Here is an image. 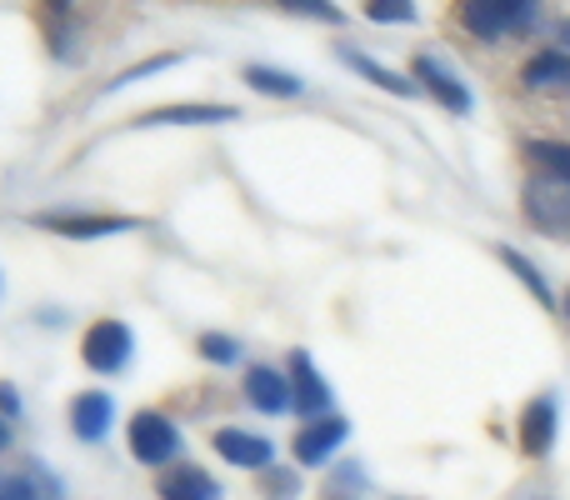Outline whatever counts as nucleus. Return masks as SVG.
Returning <instances> with one entry per match:
<instances>
[{"instance_id":"f257e3e1","label":"nucleus","mask_w":570,"mask_h":500,"mask_svg":"<svg viewBox=\"0 0 570 500\" xmlns=\"http://www.w3.org/2000/svg\"><path fill=\"white\" fill-rule=\"evenodd\" d=\"M541 20V10L525 0H465L461 6V26L481 40H501V36H521Z\"/></svg>"},{"instance_id":"f03ea898","label":"nucleus","mask_w":570,"mask_h":500,"mask_svg":"<svg viewBox=\"0 0 570 500\" xmlns=\"http://www.w3.org/2000/svg\"><path fill=\"white\" fill-rule=\"evenodd\" d=\"M130 355H136V335H130L126 321H96L86 331V341H80V361H86L96 375L126 371Z\"/></svg>"},{"instance_id":"7ed1b4c3","label":"nucleus","mask_w":570,"mask_h":500,"mask_svg":"<svg viewBox=\"0 0 570 500\" xmlns=\"http://www.w3.org/2000/svg\"><path fill=\"white\" fill-rule=\"evenodd\" d=\"M130 455H136L140 465H166L180 455V431L170 415L160 411H136V421H130Z\"/></svg>"},{"instance_id":"20e7f679","label":"nucleus","mask_w":570,"mask_h":500,"mask_svg":"<svg viewBox=\"0 0 570 500\" xmlns=\"http://www.w3.org/2000/svg\"><path fill=\"white\" fill-rule=\"evenodd\" d=\"M345 435H351V421H345V415H321V421H305L301 431H295V441H291V455L301 465H325L345 445Z\"/></svg>"},{"instance_id":"39448f33","label":"nucleus","mask_w":570,"mask_h":500,"mask_svg":"<svg viewBox=\"0 0 570 500\" xmlns=\"http://www.w3.org/2000/svg\"><path fill=\"white\" fill-rule=\"evenodd\" d=\"M291 405L305 415V421L331 415V385L321 381V371H315V361L305 351L291 355Z\"/></svg>"},{"instance_id":"423d86ee","label":"nucleus","mask_w":570,"mask_h":500,"mask_svg":"<svg viewBox=\"0 0 570 500\" xmlns=\"http://www.w3.org/2000/svg\"><path fill=\"white\" fill-rule=\"evenodd\" d=\"M210 445H216V455H226L230 465H240V471H271V465H276V445H271L266 435L236 431V425L216 431L210 435Z\"/></svg>"},{"instance_id":"0eeeda50","label":"nucleus","mask_w":570,"mask_h":500,"mask_svg":"<svg viewBox=\"0 0 570 500\" xmlns=\"http://www.w3.org/2000/svg\"><path fill=\"white\" fill-rule=\"evenodd\" d=\"M411 70H415V86L431 90L445 110H471V90H465L461 76H451V66H445L441 56H425L421 50V56L411 60Z\"/></svg>"},{"instance_id":"6e6552de","label":"nucleus","mask_w":570,"mask_h":500,"mask_svg":"<svg viewBox=\"0 0 570 500\" xmlns=\"http://www.w3.org/2000/svg\"><path fill=\"white\" fill-rule=\"evenodd\" d=\"M556 431H561V411H556V401L551 395H535V401L525 405V415H521V451L531 455V461L551 455Z\"/></svg>"},{"instance_id":"1a4fd4ad","label":"nucleus","mask_w":570,"mask_h":500,"mask_svg":"<svg viewBox=\"0 0 570 500\" xmlns=\"http://www.w3.org/2000/svg\"><path fill=\"white\" fill-rule=\"evenodd\" d=\"M110 421H116V401H110L106 391H80L76 401H70V431H76L86 445L106 441Z\"/></svg>"},{"instance_id":"9d476101","label":"nucleus","mask_w":570,"mask_h":500,"mask_svg":"<svg viewBox=\"0 0 570 500\" xmlns=\"http://www.w3.org/2000/svg\"><path fill=\"white\" fill-rule=\"evenodd\" d=\"M40 231H56L70 241H100V236H120V231H136V216H36Z\"/></svg>"},{"instance_id":"9b49d317","label":"nucleus","mask_w":570,"mask_h":500,"mask_svg":"<svg viewBox=\"0 0 570 500\" xmlns=\"http://www.w3.org/2000/svg\"><path fill=\"white\" fill-rule=\"evenodd\" d=\"M156 496L160 500H220V481L210 471H200V465H176V471L160 476Z\"/></svg>"},{"instance_id":"f8f14e48","label":"nucleus","mask_w":570,"mask_h":500,"mask_svg":"<svg viewBox=\"0 0 570 500\" xmlns=\"http://www.w3.org/2000/svg\"><path fill=\"white\" fill-rule=\"evenodd\" d=\"M246 401L266 415H281L285 405H291V381H285L281 371H271V365H250L246 371Z\"/></svg>"},{"instance_id":"ddd939ff","label":"nucleus","mask_w":570,"mask_h":500,"mask_svg":"<svg viewBox=\"0 0 570 500\" xmlns=\"http://www.w3.org/2000/svg\"><path fill=\"white\" fill-rule=\"evenodd\" d=\"M521 80L531 90H570V50H541L521 66Z\"/></svg>"},{"instance_id":"4468645a","label":"nucleus","mask_w":570,"mask_h":500,"mask_svg":"<svg viewBox=\"0 0 570 500\" xmlns=\"http://www.w3.org/2000/svg\"><path fill=\"white\" fill-rule=\"evenodd\" d=\"M220 120H236V106H166L150 110L140 126H220Z\"/></svg>"},{"instance_id":"2eb2a0df","label":"nucleus","mask_w":570,"mask_h":500,"mask_svg":"<svg viewBox=\"0 0 570 500\" xmlns=\"http://www.w3.org/2000/svg\"><path fill=\"white\" fill-rule=\"evenodd\" d=\"M341 60L355 70V76H365L371 86H381V90H391V96H411L415 90V80H405V76H395V70H385V66H375L365 50H341Z\"/></svg>"},{"instance_id":"dca6fc26","label":"nucleus","mask_w":570,"mask_h":500,"mask_svg":"<svg viewBox=\"0 0 570 500\" xmlns=\"http://www.w3.org/2000/svg\"><path fill=\"white\" fill-rule=\"evenodd\" d=\"M246 86L261 90V96H276V100H295L305 90L301 76H291V70H276V66H246Z\"/></svg>"},{"instance_id":"f3484780","label":"nucleus","mask_w":570,"mask_h":500,"mask_svg":"<svg viewBox=\"0 0 570 500\" xmlns=\"http://www.w3.org/2000/svg\"><path fill=\"white\" fill-rule=\"evenodd\" d=\"M531 160L556 180V186L570 190V140H531Z\"/></svg>"},{"instance_id":"a211bd4d","label":"nucleus","mask_w":570,"mask_h":500,"mask_svg":"<svg viewBox=\"0 0 570 500\" xmlns=\"http://www.w3.org/2000/svg\"><path fill=\"white\" fill-rule=\"evenodd\" d=\"M501 261H505V271H515V275H521V281H525V285H531V295H535V301H541V305H546V311H556V291H551V281H546V275H541V271H535V265H531V261H525V255H521V251L501 246Z\"/></svg>"},{"instance_id":"6ab92c4d","label":"nucleus","mask_w":570,"mask_h":500,"mask_svg":"<svg viewBox=\"0 0 570 500\" xmlns=\"http://www.w3.org/2000/svg\"><path fill=\"white\" fill-rule=\"evenodd\" d=\"M525 210H531V226H535V231H551V216H566V220H570V200H561L556 190L546 196L541 180L525 190ZM566 231H570V226H566Z\"/></svg>"},{"instance_id":"aec40b11","label":"nucleus","mask_w":570,"mask_h":500,"mask_svg":"<svg viewBox=\"0 0 570 500\" xmlns=\"http://www.w3.org/2000/svg\"><path fill=\"white\" fill-rule=\"evenodd\" d=\"M365 16L381 20V26H411L421 10H415L411 0H371V6H365Z\"/></svg>"},{"instance_id":"412c9836","label":"nucleus","mask_w":570,"mask_h":500,"mask_svg":"<svg viewBox=\"0 0 570 500\" xmlns=\"http://www.w3.org/2000/svg\"><path fill=\"white\" fill-rule=\"evenodd\" d=\"M261 496H266V500H295V496H301V476L285 471V465H271L266 481H261Z\"/></svg>"},{"instance_id":"4be33fe9","label":"nucleus","mask_w":570,"mask_h":500,"mask_svg":"<svg viewBox=\"0 0 570 500\" xmlns=\"http://www.w3.org/2000/svg\"><path fill=\"white\" fill-rule=\"evenodd\" d=\"M200 355H206L210 365H236V361H240V345L230 341V335H216V331H210V335H200Z\"/></svg>"},{"instance_id":"5701e85b","label":"nucleus","mask_w":570,"mask_h":500,"mask_svg":"<svg viewBox=\"0 0 570 500\" xmlns=\"http://www.w3.org/2000/svg\"><path fill=\"white\" fill-rule=\"evenodd\" d=\"M0 500H40V491L26 476H10V481H0Z\"/></svg>"},{"instance_id":"b1692460","label":"nucleus","mask_w":570,"mask_h":500,"mask_svg":"<svg viewBox=\"0 0 570 500\" xmlns=\"http://www.w3.org/2000/svg\"><path fill=\"white\" fill-rule=\"evenodd\" d=\"M285 10H295V16H321V20H331V26H341V10H335V6H321V0H291Z\"/></svg>"},{"instance_id":"393cba45","label":"nucleus","mask_w":570,"mask_h":500,"mask_svg":"<svg viewBox=\"0 0 570 500\" xmlns=\"http://www.w3.org/2000/svg\"><path fill=\"white\" fill-rule=\"evenodd\" d=\"M180 56H156V60H146V66H136V70H126L120 76V86H130V80H140V76H150V70H166V66H176Z\"/></svg>"},{"instance_id":"a878e982","label":"nucleus","mask_w":570,"mask_h":500,"mask_svg":"<svg viewBox=\"0 0 570 500\" xmlns=\"http://www.w3.org/2000/svg\"><path fill=\"white\" fill-rule=\"evenodd\" d=\"M0 415H6V421H16V415H20V395L10 391L6 381H0Z\"/></svg>"},{"instance_id":"bb28decb","label":"nucleus","mask_w":570,"mask_h":500,"mask_svg":"<svg viewBox=\"0 0 570 500\" xmlns=\"http://www.w3.org/2000/svg\"><path fill=\"white\" fill-rule=\"evenodd\" d=\"M10 445V425H6V415H0V451Z\"/></svg>"},{"instance_id":"cd10ccee","label":"nucleus","mask_w":570,"mask_h":500,"mask_svg":"<svg viewBox=\"0 0 570 500\" xmlns=\"http://www.w3.org/2000/svg\"><path fill=\"white\" fill-rule=\"evenodd\" d=\"M556 30H561V40H566V46H570V20H561V26H556Z\"/></svg>"},{"instance_id":"c85d7f7f","label":"nucleus","mask_w":570,"mask_h":500,"mask_svg":"<svg viewBox=\"0 0 570 500\" xmlns=\"http://www.w3.org/2000/svg\"><path fill=\"white\" fill-rule=\"evenodd\" d=\"M0 285H6V281H0Z\"/></svg>"}]
</instances>
